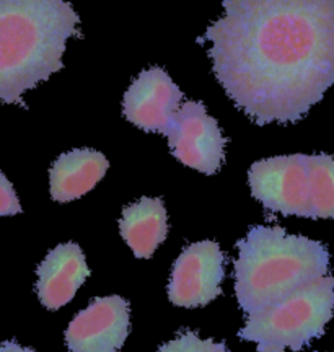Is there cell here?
<instances>
[{"mask_svg":"<svg viewBox=\"0 0 334 352\" xmlns=\"http://www.w3.org/2000/svg\"><path fill=\"white\" fill-rule=\"evenodd\" d=\"M208 26L215 77L259 126L300 121L334 85V0H223Z\"/></svg>","mask_w":334,"mask_h":352,"instance_id":"cell-1","label":"cell"},{"mask_svg":"<svg viewBox=\"0 0 334 352\" xmlns=\"http://www.w3.org/2000/svg\"><path fill=\"white\" fill-rule=\"evenodd\" d=\"M69 0H0V100L26 107L25 91L63 65L65 44L82 38Z\"/></svg>","mask_w":334,"mask_h":352,"instance_id":"cell-2","label":"cell"},{"mask_svg":"<svg viewBox=\"0 0 334 352\" xmlns=\"http://www.w3.org/2000/svg\"><path fill=\"white\" fill-rule=\"evenodd\" d=\"M235 296L246 315L265 310L302 285L326 276L329 253L320 241L256 226L236 243Z\"/></svg>","mask_w":334,"mask_h":352,"instance_id":"cell-3","label":"cell"},{"mask_svg":"<svg viewBox=\"0 0 334 352\" xmlns=\"http://www.w3.org/2000/svg\"><path fill=\"white\" fill-rule=\"evenodd\" d=\"M333 311L334 277L326 274L248 315L238 338L254 342L258 352H297L322 336Z\"/></svg>","mask_w":334,"mask_h":352,"instance_id":"cell-4","label":"cell"},{"mask_svg":"<svg viewBox=\"0 0 334 352\" xmlns=\"http://www.w3.org/2000/svg\"><path fill=\"white\" fill-rule=\"evenodd\" d=\"M254 199L269 212L310 217L309 155H279L259 160L248 173Z\"/></svg>","mask_w":334,"mask_h":352,"instance_id":"cell-5","label":"cell"},{"mask_svg":"<svg viewBox=\"0 0 334 352\" xmlns=\"http://www.w3.org/2000/svg\"><path fill=\"white\" fill-rule=\"evenodd\" d=\"M166 138L173 157L201 173H217L225 160L227 139L201 101L181 104Z\"/></svg>","mask_w":334,"mask_h":352,"instance_id":"cell-6","label":"cell"},{"mask_svg":"<svg viewBox=\"0 0 334 352\" xmlns=\"http://www.w3.org/2000/svg\"><path fill=\"white\" fill-rule=\"evenodd\" d=\"M225 256L215 241H197L175 261L168 284L170 302L177 307H204L222 294Z\"/></svg>","mask_w":334,"mask_h":352,"instance_id":"cell-7","label":"cell"},{"mask_svg":"<svg viewBox=\"0 0 334 352\" xmlns=\"http://www.w3.org/2000/svg\"><path fill=\"white\" fill-rule=\"evenodd\" d=\"M129 329L127 300L120 296L98 297L70 321L65 342L70 352H118Z\"/></svg>","mask_w":334,"mask_h":352,"instance_id":"cell-8","label":"cell"},{"mask_svg":"<svg viewBox=\"0 0 334 352\" xmlns=\"http://www.w3.org/2000/svg\"><path fill=\"white\" fill-rule=\"evenodd\" d=\"M183 91L162 67L140 72L127 88L122 109L134 126L145 132L168 134L178 109L181 108Z\"/></svg>","mask_w":334,"mask_h":352,"instance_id":"cell-9","label":"cell"},{"mask_svg":"<svg viewBox=\"0 0 334 352\" xmlns=\"http://www.w3.org/2000/svg\"><path fill=\"white\" fill-rule=\"evenodd\" d=\"M36 272L38 297L47 310L67 305L90 277L85 254L76 243H64L51 250Z\"/></svg>","mask_w":334,"mask_h":352,"instance_id":"cell-10","label":"cell"},{"mask_svg":"<svg viewBox=\"0 0 334 352\" xmlns=\"http://www.w3.org/2000/svg\"><path fill=\"white\" fill-rule=\"evenodd\" d=\"M109 168L108 158L91 148L63 153L49 170L51 196L57 202H70L91 191Z\"/></svg>","mask_w":334,"mask_h":352,"instance_id":"cell-11","label":"cell"},{"mask_svg":"<svg viewBox=\"0 0 334 352\" xmlns=\"http://www.w3.org/2000/svg\"><path fill=\"white\" fill-rule=\"evenodd\" d=\"M120 232L137 258H151L168 235V215L160 197H142L122 210Z\"/></svg>","mask_w":334,"mask_h":352,"instance_id":"cell-12","label":"cell"},{"mask_svg":"<svg viewBox=\"0 0 334 352\" xmlns=\"http://www.w3.org/2000/svg\"><path fill=\"white\" fill-rule=\"evenodd\" d=\"M310 217L334 219V157L309 155Z\"/></svg>","mask_w":334,"mask_h":352,"instance_id":"cell-13","label":"cell"},{"mask_svg":"<svg viewBox=\"0 0 334 352\" xmlns=\"http://www.w3.org/2000/svg\"><path fill=\"white\" fill-rule=\"evenodd\" d=\"M157 352H227V346L225 342L201 340L192 331H184L162 346Z\"/></svg>","mask_w":334,"mask_h":352,"instance_id":"cell-14","label":"cell"},{"mask_svg":"<svg viewBox=\"0 0 334 352\" xmlns=\"http://www.w3.org/2000/svg\"><path fill=\"white\" fill-rule=\"evenodd\" d=\"M21 212V206L12 183L0 171V215H16Z\"/></svg>","mask_w":334,"mask_h":352,"instance_id":"cell-15","label":"cell"},{"mask_svg":"<svg viewBox=\"0 0 334 352\" xmlns=\"http://www.w3.org/2000/svg\"><path fill=\"white\" fill-rule=\"evenodd\" d=\"M0 352H36V351L30 349V347H23V346L16 344L15 341H7L0 346Z\"/></svg>","mask_w":334,"mask_h":352,"instance_id":"cell-16","label":"cell"}]
</instances>
